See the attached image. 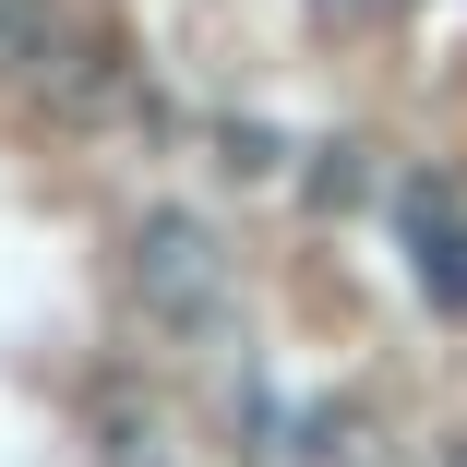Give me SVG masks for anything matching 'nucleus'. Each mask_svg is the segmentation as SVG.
Listing matches in <instances>:
<instances>
[{
	"mask_svg": "<svg viewBox=\"0 0 467 467\" xmlns=\"http://www.w3.org/2000/svg\"><path fill=\"white\" fill-rule=\"evenodd\" d=\"M132 312L168 324V336H216L240 312V275H228V240L192 216V204H156L132 228Z\"/></svg>",
	"mask_w": 467,
	"mask_h": 467,
	"instance_id": "nucleus-1",
	"label": "nucleus"
},
{
	"mask_svg": "<svg viewBox=\"0 0 467 467\" xmlns=\"http://www.w3.org/2000/svg\"><path fill=\"white\" fill-rule=\"evenodd\" d=\"M60 60H72V25L48 0H0V84H48Z\"/></svg>",
	"mask_w": 467,
	"mask_h": 467,
	"instance_id": "nucleus-2",
	"label": "nucleus"
},
{
	"mask_svg": "<svg viewBox=\"0 0 467 467\" xmlns=\"http://www.w3.org/2000/svg\"><path fill=\"white\" fill-rule=\"evenodd\" d=\"M443 467H467V443H455V455H443Z\"/></svg>",
	"mask_w": 467,
	"mask_h": 467,
	"instance_id": "nucleus-3",
	"label": "nucleus"
}]
</instances>
